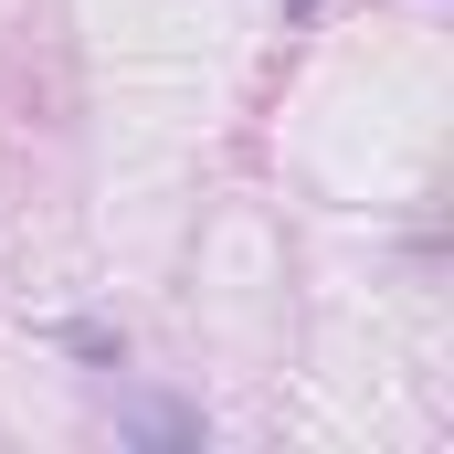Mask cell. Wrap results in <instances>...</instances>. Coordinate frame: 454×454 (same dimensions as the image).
<instances>
[{"label":"cell","mask_w":454,"mask_h":454,"mask_svg":"<svg viewBox=\"0 0 454 454\" xmlns=\"http://www.w3.org/2000/svg\"><path fill=\"white\" fill-rule=\"evenodd\" d=\"M286 11H317V0H286Z\"/></svg>","instance_id":"cell-1"}]
</instances>
